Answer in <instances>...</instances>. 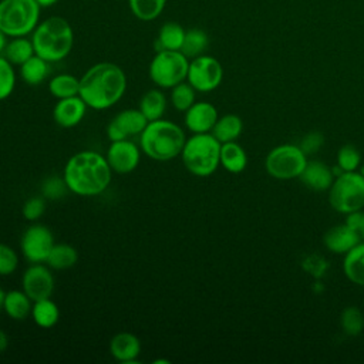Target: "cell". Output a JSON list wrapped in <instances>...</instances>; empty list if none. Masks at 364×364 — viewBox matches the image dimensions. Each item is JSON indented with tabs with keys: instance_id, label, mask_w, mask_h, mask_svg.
<instances>
[{
	"instance_id": "6da1fadb",
	"label": "cell",
	"mask_w": 364,
	"mask_h": 364,
	"mask_svg": "<svg viewBox=\"0 0 364 364\" xmlns=\"http://www.w3.org/2000/svg\"><path fill=\"white\" fill-rule=\"evenodd\" d=\"M127 75L114 63H97L80 78L78 95L87 107L102 111L114 107L125 94Z\"/></svg>"
},
{
	"instance_id": "7a4b0ae2",
	"label": "cell",
	"mask_w": 364,
	"mask_h": 364,
	"mask_svg": "<svg viewBox=\"0 0 364 364\" xmlns=\"http://www.w3.org/2000/svg\"><path fill=\"white\" fill-rule=\"evenodd\" d=\"M112 176L105 156L95 151H81L68 158L63 178L68 191L78 196H97L102 193Z\"/></svg>"
},
{
	"instance_id": "3957f363",
	"label": "cell",
	"mask_w": 364,
	"mask_h": 364,
	"mask_svg": "<svg viewBox=\"0 0 364 364\" xmlns=\"http://www.w3.org/2000/svg\"><path fill=\"white\" fill-rule=\"evenodd\" d=\"M186 136L183 129L168 119L149 121L139 134V148L151 159L165 162L181 155Z\"/></svg>"
},
{
	"instance_id": "277c9868",
	"label": "cell",
	"mask_w": 364,
	"mask_h": 364,
	"mask_svg": "<svg viewBox=\"0 0 364 364\" xmlns=\"http://www.w3.org/2000/svg\"><path fill=\"white\" fill-rule=\"evenodd\" d=\"M31 41L37 55L48 63H57L71 53L74 31L64 17L51 16L37 24Z\"/></svg>"
},
{
	"instance_id": "5b68a950",
	"label": "cell",
	"mask_w": 364,
	"mask_h": 364,
	"mask_svg": "<svg viewBox=\"0 0 364 364\" xmlns=\"http://www.w3.org/2000/svg\"><path fill=\"white\" fill-rule=\"evenodd\" d=\"M220 142L210 134H193L181 152L183 166L195 176H210L220 165Z\"/></svg>"
},
{
	"instance_id": "8992f818",
	"label": "cell",
	"mask_w": 364,
	"mask_h": 364,
	"mask_svg": "<svg viewBox=\"0 0 364 364\" xmlns=\"http://www.w3.org/2000/svg\"><path fill=\"white\" fill-rule=\"evenodd\" d=\"M41 6L36 0H0V30L7 37H24L40 23Z\"/></svg>"
},
{
	"instance_id": "52a82bcc",
	"label": "cell",
	"mask_w": 364,
	"mask_h": 364,
	"mask_svg": "<svg viewBox=\"0 0 364 364\" xmlns=\"http://www.w3.org/2000/svg\"><path fill=\"white\" fill-rule=\"evenodd\" d=\"M328 202L343 215L364 209V176L358 171L337 175L328 189Z\"/></svg>"
},
{
	"instance_id": "ba28073f",
	"label": "cell",
	"mask_w": 364,
	"mask_h": 364,
	"mask_svg": "<svg viewBox=\"0 0 364 364\" xmlns=\"http://www.w3.org/2000/svg\"><path fill=\"white\" fill-rule=\"evenodd\" d=\"M189 58L181 50L156 51L149 63L148 74L159 88H172L188 77Z\"/></svg>"
},
{
	"instance_id": "9c48e42d",
	"label": "cell",
	"mask_w": 364,
	"mask_h": 364,
	"mask_svg": "<svg viewBox=\"0 0 364 364\" xmlns=\"http://www.w3.org/2000/svg\"><path fill=\"white\" fill-rule=\"evenodd\" d=\"M307 164V155L299 145L283 144L274 146L264 159L267 173L276 179L299 178Z\"/></svg>"
},
{
	"instance_id": "30bf717a",
	"label": "cell",
	"mask_w": 364,
	"mask_h": 364,
	"mask_svg": "<svg viewBox=\"0 0 364 364\" xmlns=\"http://www.w3.org/2000/svg\"><path fill=\"white\" fill-rule=\"evenodd\" d=\"M188 82L199 92H210L216 90L223 80V67L212 55H198L189 61Z\"/></svg>"
},
{
	"instance_id": "8fae6325",
	"label": "cell",
	"mask_w": 364,
	"mask_h": 364,
	"mask_svg": "<svg viewBox=\"0 0 364 364\" xmlns=\"http://www.w3.org/2000/svg\"><path fill=\"white\" fill-rule=\"evenodd\" d=\"M54 245V236L44 225L28 226L20 239L21 253L30 263L46 262Z\"/></svg>"
},
{
	"instance_id": "7c38bea8",
	"label": "cell",
	"mask_w": 364,
	"mask_h": 364,
	"mask_svg": "<svg viewBox=\"0 0 364 364\" xmlns=\"http://www.w3.org/2000/svg\"><path fill=\"white\" fill-rule=\"evenodd\" d=\"M21 286L33 301L50 297L54 291V277L50 267L41 263H31L23 273Z\"/></svg>"
},
{
	"instance_id": "4fadbf2b",
	"label": "cell",
	"mask_w": 364,
	"mask_h": 364,
	"mask_svg": "<svg viewBox=\"0 0 364 364\" xmlns=\"http://www.w3.org/2000/svg\"><path fill=\"white\" fill-rule=\"evenodd\" d=\"M107 161L112 172L125 175L136 169L141 159V148H138L132 141L119 139L111 141L107 151Z\"/></svg>"
},
{
	"instance_id": "5bb4252c",
	"label": "cell",
	"mask_w": 364,
	"mask_h": 364,
	"mask_svg": "<svg viewBox=\"0 0 364 364\" xmlns=\"http://www.w3.org/2000/svg\"><path fill=\"white\" fill-rule=\"evenodd\" d=\"M149 121L141 109L128 108L117 114L107 127V135L111 141L127 139L132 135H139Z\"/></svg>"
},
{
	"instance_id": "9a60e30c",
	"label": "cell",
	"mask_w": 364,
	"mask_h": 364,
	"mask_svg": "<svg viewBox=\"0 0 364 364\" xmlns=\"http://www.w3.org/2000/svg\"><path fill=\"white\" fill-rule=\"evenodd\" d=\"M219 115L213 104L208 101L193 102L185 111V125L192 134H206L210 132L216 124Z\"/></svg>"
},
{
	"instance_id": "2e32d148",
	"label": "cell",
	"mask_w": 364,
	"mask_h": 364,
	"mask_svg": "<svg viewBox=\"0 0 364 364\" xmlns=\"http://www.w3.org/2000/svg\"><path fill=\"white\" fill-rule=\"evenodd\" d=\"M87 112V104L80 95L61 98L53 108V118L61 128H73L78 125Z\"/></svg>"
},
{
	"instance_id": "e0dca14e",
	"label": "cell",
	"mask_w": 364,
	"mask_h": 364,
	"mask_svg": "<svg viewBox=\"0 0 364 364\" xmlns=\"http://www.w3.org/2000/svg\"><path fill=\"white\" fill-rule=\"evenodd\" d=\"M360 242L361 240H360L358 235L355 233V230L353 228H350L346 222L330 228L323 236L324 246L336 255L348 253Z\"/></svg>"
},
{
	"instance_id": "ac0fdd59",
	"label": "cell",
	"mask_w": 364,
	"mask_h": 364,
	"mask_svg": "<svg viewBox=\"0 0 364 364\" xmlns=\"http://www.w3.org/2000/svg\"><path fill=\"white\" fill-rule=\"evenodd\" d=\"M334 173L333 169L326 165L321 161L313 159V161H307L303 172L300 173L299 179L301 181V183L316 192H321V191H328L333 181H334Z\"/></svg>"
},
{
	"instance_id": "d6986e66",
	"label": "cell",
	"mask_w": 364,
	"mask_h": 364,
	"mask_svg": "<svg viewBox=\"0 0 364 364\" xmlns=\"http://www.w3.org/2000/svg\"><path fill=\"white\" fill-rule=\"evenodd\" d=\"M109 353L119 363L134 364L141 353V341L135 334L121 331L111 338Z\"/></svg>"
},
{
	"instance_id": "ffe728a7",
	"label": "cell",
	"mask_w": 364,
	"mask_h": 364,
	"mask_svg": "<svg viewBox=\"0 0 364 364\" xmlns=\"http://www.w3.org/2000/svg\"><path fill=\"white\" fill-rule=\"evenodd\" d=\"M186 30L176 21H166L161 26L155 40V50H181Z\"/></svg>"
},
{
	"instance_id": "44dd1931",
	"label": "cell",
	"mask_w": 364,
	"mask_h": 364,
	"mask_svg": "<svg viewBox=\"0 0 364 364\" xmlns=\"http://www.w3.org/2000/svg\"><path fill=\"white\" fill-rule=\"evenodd\" d=\"M31 301L33 300L24 293V290H10L6 293L3 309L10 318L23 321L31 314Z\"/></svg>"
},
{
	"instance_id": "7402d4cb",
	"label": "cell",
	"mask_w": 364,
	"mask_h": 364,
	"mask_svg": "<svg viewBox=\"0 0 364 364\" xmlns=\"http://www.w3.org/2000/svg\"><path fill=\"white\" fill-rule=\"evenodd\" d=\"M343 270L351 283L364 287V242L344 255Z\"/></svg>"
},
{
	"instance_id": "603a6c76",
	"label": "cell",
	"mask_w": 364,
	"mask_h": 364,
	"mask_svg": "<svg viewBox=\"0 0 364 364\" xmlns=\"http://www.w3.org/2000/svg\"><path fill=\"white\" fill-rule=\"evenodd\" d=\"M243 131V121L236 114H225L218 118L210 134L220 142L236 141Z\"/></svg>"
},
{
	"instance_id": "cb8c5ba5",
	"label": "cell",
	"mask_w": 364,
	"mask_h": 364,
	"mask_svg": "<svg viewBox=\"0 0 364 364\" xmlns=\"http://www.w3.org/2000/svg\"><path fill=\"white\" fill-rule=\"evenodd\" d=\"M220 165L230 173H240L247 165V155L236 141L225 142L220 145Z\"/></svg>"
},
{
	"instance_id": "d4e9b609",
	"label": "cell",
	"mask_w": 364,
	"mask_h": 364,
	"mask_svg": "<svg viewBox=\"0 0 364 364\" xmlns=\"http://www.w3.org/2000/svg\"><path fill=\"white\" fill-rule=\"evenodd\" d=\"M50 74V63L34 54L26 63L20 65V77L28 85H37L43 82Z\"/></svg>"
},
{
	"instance_id": "484cf974",
	"label": "cell",
	"mask_w": 364,
	"mask_h": 364,
	"mask_svg": "<svg viewBox=\"0 0 364 364\" xmlns=\"http://www.w3.org/2000/svg\"><path fill=\"white\" fill-rule=\"evenodd\" d=\"M36 54L34 46L31 38L24 37H11L10 41H7L6 48L3 51V55L13 64V65H21L26 63L30 57Z\"/></svg>"
},
{
	"instance_id": "4316f807",
	"label": "cell",
	"mask_w": 364,
	"mask_h": 364,
	"mask_svg": "<svg viewBox=\"0 0 364 364\" xmlns=\"http://www.w3.org/2000/svg\"><path fill=\"white\" fill-rule=\"evenodd\" d=\"M31 317L34 323L41 328H51L60 318L58 306L50 299H41L34 301L31 309Z\"/></svg>"
},
{
	"instance_id": "83f0119b",
	"label": "cell",
	"mask_w": 364,
	"mask_h": 364,
	"mask_svg": "<svg viewBox=\"0 0 364 364\" xmlns=\"http://www.w3.org/2000/svg\"><path fill=\"white\" fill-rule=\"evenodd\" d=\"M139 109L146 117L148 121H155V119L162 118V115L166 109L165 94L158 88L148 90L139 101Z\"/></svg>"
},
{
	"instance_id": "f1b7e54d",
	"label": "cell",
	"mask_w": 364,
	"mask_h": 364,
	"mask_svg": "<svg viewBox=\"0 0 364 364\" xmlns=\"http://www.w3.org/2000/svg\"><path fill=\"white\" fill-rule=\"evenodd\" d=\"M78 260L77 250L67 243H57L53 246L48 257H47V266L54 270H64L73 267Z\"/></svg>"
},
{
	"instance_id": "f546056e",
	"label": "cell",
	"mask_w": 364,
	"mask_h": 364,
	"mask_svg": "<svg viewBox=\"0 0 364 364\" xmlns=\"http://www.w3.org/2000/svg\"><path fill=\"white\" fill-rule=\"evenodd\" d=\"M48 90L53 97L61 100L78 95L80 92V78L71 74L54 75L48 82Z\"/></svg>"
},
{
	"instance_id": "4dcf8cb0",
	"label": "cell",
	"mask_w": 364,
	"mask_h": 364,
	"mask_svg": "<svg viewBox=\"0 0 364 364\" xmlns=\"http://www.w3.org/2000/svg\"><path fill=\"white\" fill-rule=\"evenodd\" d=\"M209 46V37L202 28H189L185 33L183 44L181 51L188 57V58H195L198 55H202L205 50Z\"/></svg>"
},
{
	"instance_id": "1f68e13d",
	"label": "cell",
	"mask_w": 364,
	"mask_h": 364,
	"mask_svg": "<svg viewBox=\"0 0 364 364\" xmlns=\"http://www.w3.org/2000/svg\"><path fill=\"white\" fill-rule=\"evenodd\" d=\"M131 13L141 21H152L161 16L166 0H128Z\"/></svg>"
},
{
	"instance_id": "d6a6232c",
	"label": "cell",
	"mask_w": 364,
	"mask_h": 364,
	"mask_svg": "<svg viewBox=\"0 0 364 364\" xmlns=\"http://www.w3.org/2000/svg\"><path fill=\"white\" fill-rule=\"evenodd\" d=\"M340 324L348 336H358L364 328V316L358 307L348 306L341 311Z\"/></svg>"
},
{
	"instance_id": "836d02e7",
	"label": "cell",
	"mask_w": 364,
	"mask_h": 364,
	"mask_svg": "<svg viewBox=\"0 0 364 364\" xmlns=\"http://www.w3.org/2000/svg\"><path fill=\"white\" fill-rule=\"evenodd\" d=\"M171 102L175 109L185 112L195 102V88L189 82H179L171 88Z\"/></svg>"
},
{
	"instance_id": "e575fe53",
	"label": "cell",
	"mask_w": 364,
	"mask_h": 364,
	"mask_svg": "<svg viewBox=\"0 0 364 364\" xmlns=\"http://www.w3.org/2000/svg\"><path fill=\"white\" fill-rule=\"evenodd\" d=\"M16 87V71L13 64L1 54L0 55V101L9 98Z\"/></svg>"
},
{
	"instance_id": "d590c367",
	"label": "cell",
	"mask_w": 364,
	"mask_h": 364,
	"mask_svg": "<svg viewBox=\"0 0 364 364\" xmlns=\"http://www.w3.org/2000/svg\"><path fill=\"white\" fill-rule=\"evenodd\" d=\"M360 164H361V155L354 145L347 144L337 151V166L343 172L357 171L360 168Z\"/></svg>"
},
{
	"instance_id": "8d00e7d4",
	"label": "cell",
	"mask_w": 364,
	"mask_h": 364,
	"mask_svg": "<svg viewBox=\"0 0 364 364\" xmlns=\"http://www.w3.org/2000/svg\"><path fill=\"white\" fill-rule=\"evenodd\" d=\"M67 192H70V191H68V186H67L64 178L54 175V176L46 178L41 183V193L47 199H51V200L61 199L63 196L67 195Z\"/></svg>"
},
{
	"instance_id": "74e56055",
	"label": "cell",
	"mask_w": 364,
	"mask_h": 364,
	"mask_svg": "<svg viewBox=\"0 0 364 364\" xmlns=\"http://www.w3.org/2000/svg\"><path fill=\"white\" fill-rule=\"evenodd\" d=\"M18 266V256L13 247L0 243V276H9L16 272Z\"/></svg>"
},
{
	"instance_id": "f35d334b",
	"label": "cell",
	"mask_w": 364,
	"mask_h": 364,
	"mask_svg": "<svg viewBox=\"0 0 364 364\" xmlns=\"http://www.w3.org/2000/svg\"><path fill=\"white\" fill-rule=\"evenodd\" d=\"M46 210V200H44V196H33V198H28L24 205H23V216L27 219V220H37Z\"/></svg>"
},
{
	"instance_id": "ab89813d",
	"label": "cell",
	"mask_w": 364,
	"mask_h": 364,
	"mask_svg": "<svg viewBox=\"0 0 364 364\" xmlns=\"http://www.w3.org/2000/svg\"><path fill=\"white\" fill-rule=\"evenodd\" d=\"M323 144H324L323 134L318 132V131H311V132L304 135V138L301 139L299 146L301 148V151L306 155H313V154H316L317 151L321 149Z\"/></svg>"
},
{
	"instance_id": "60d3db41",
	"label": "cell",
	"mask_w": 364,
	"mask_h": 364,
	"mask_svg": "<svg viewBox=\"0 0 364 364\" xmlns=\"http://www.w3.org/2000/svg\"><path fill=\"white\" fill-rule=\"evenodd\" d=\"M346 223L355 230L360 240L364 242V209H360L357 212L348 213Z\"/></svg>"
},
{
	"instance_id": "b9f144b4",
	"label": "cell",
	"mask_w": 364,
	"mask_h": 364,
	"mask_svg": "<svg viewBox=\"0 0 364 364\" xmlns=\"http://www.w3.org/2000/svg\"><path fill=\"white\" fill-rule=\"evenodd\" d=\"M9 346V337L7 334L0 328V353H3Z\"/></svg>"
},
{
	"instance_id": "7bdbcfd3",
	"label": "cell",
	"mask_w": 364,
	"mask_h": 364,
	"mask_svg": "<svg viewBox=\"0 0 364 364\" xmlns=\"http://www.w3.org/2000/svg\"><path fill=\"white\" fill-rule=\"evenodd\" d=\"M6 44H7V36L0 30V55L3 54V51L6 48Z\"/></svg>"
},
{
	"instance_id": "ee69618b",
	"label": "cell",
	"mask_w": 364,
	"mask_h": 364,
	"mask_svg": "<svg viewBox=\"0 0 364 364\" xmlns=\"http://www.w3.org/2000/svg\"><path fill=\"white\" fill-rule=\"evenodd\" d=\"M41 7H50L53 4H55L58 0H36Z\"/></svg>"
},
{
	"instance_id": "f6af8a7d",
	"label": "cell",
	"mask_w": 364,
	"mask_h": 364,
	"mask_svg": "<svg viewBox=\"0 0 364 364\" xmlns=\"http://www.w3.org/2000/svg\"><path fill=\"white\" fill-rule=\"evenodd\" d=\"M4 297H6V293H4V290L0 287V310L3 309V304H4Z\"/></svg>"
}]
</instances>
